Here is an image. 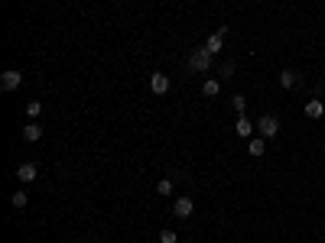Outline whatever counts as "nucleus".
<instances>
[{"mask_svg":"<svg viewBox=\"0 0 325 243\" xmlns=\"http://www.w3.org/2000/svg\"><path fill=\"white\" fill-rule=\"evenodd\" d=\"M23 140H26V143L43 140V127H39V123H26V127H23Z\"/></svg>","mask_w":325,"mask_h":243,"instance_id":"obj_10","label":"nucleus"},{"mask_svg":"<svg viewBox=\"0 0 325 243\" xmlns=\"http://www.w3.org/2000/svg\"><path fill=\"white\" fill-rule=\"evenodd\" d=\"M10 204L17 207V211H23V207L30 204V198H26V191H17V194H13V198H10Z\"/></svg>","mask_w":325,"mask_h":243,"instance_id":"obj_15","label":"nucleus"},{"mask_svg":"<svg viewBox=\"0 0 325 243\" xmlns=\"http://www.w3.org/2000/svg\"><path fill=\"white\" fill-rule=\"evenodd\" d=\"M150 91L163 97L166 91H169V75H163V72H153V75H150Z\"/></svg>","mask_w":325,"mask_h":243,"instance_id":"obj_4","label":"nucleus"},{"mask_svg":"<svg viewBox=\"0 0 325 243\" xmlns=\"http://www.w3.org/2000/svg\"><path fill=\"white\" fill-rule=\"evenodd\" d=\"M172 191H176V185H172V178H160V182H156V194H163V198H169Z\"/></svg>","mask_w":325,"mask_h":243,"instance_id":"obj_13","label":"nucleus"},{"mask_svg":"<svg viewBox=\"0 0 325 243\" xmlns=\"http://www.w3.org/2000/svg\"><path fill=\"white\" fill-rule=\"evenodd\" d=\"M160 243H176V230H169V227H166V230L160 233Z\"/></svg>","mask_w":325,"mask_h":243,"instance_id":"obj_18","label":"nucleus"},{"mask_svg":"<svg viewBox=\"0 0 325 243\" xmlns=\"http://www.w3.org/2000/svg\"><path fill=\"white\" fill-rule=\"evenodd\" d=\"M234 130H238V136H254V120L241 114V117H238V123H234Z\"/></svg>","mask_w":325,"mask_h":243,"instance_id":"obj_9","label":"nucleus"},{"mask_svg":"<svg viewBox=\"0 0 325 243\" xmlns=\"http://www.w3.org/2000/svg\"><path fill=\"white\" fill-rule=\"evenodd\" d=\"M234 75V62H225V65H221V78H231Z\"/></svg>","mask_w":325,"mask_h":243,"instance_id":"obj_19","label":"nucleus"},{"mask_svg":"<svg viewBox=\"0 0 325 243\" xmlns=\"http://www.w3.org/2000/svg\"><path fill=\"white\" fill-rule=\"evenodd\" d=\"M257 133L264 136V140H270V136H276V133H280V120H276L273 114H264V117L257 120Z\"/></svg>","mask_w":325,"mask_h":243,"instance_id":"obj_2","label":"nucleus"},{"mask_svg":"<svg viewBox=\"0 0 325 243\" xmlns=\"http://www.w3.org/2000/svg\"><path fill=\"white\" fill-rule=\"evenodd\" d=\"M192 211H195V201H192V198H176V204H172V214H176L179 220H185Z\"/></svg>","mask_w":325,"mask_h":243,"instance_id":"obj_5","label":"nucleus"},{"mask_svg":"<svg viewBox=\"0 0 325 243\" xmlns=\"http://www.w3.org/2000/svg\"><path fill=\"white\" fill-rule=\"evenodd\" d=\"M17 178H20L23 185L36 182V165H33V162H23V165H17Z\"/></svg>","mask_w":325,"mask_h":243,"instance_id":"obj_6","label":"nucleus"},{"mask_svg":"<svg viewBox=\"0 0 325 243\" xmlns=\"http://www.w3.org/2000/svg\"><path fill=\"white\" fill-rule=\"evenodd\" d=\"M182 243H192V240H182Z\"/></svg>","mask_w":325,"mask_h":243,"instance_id":"obj_20","label":"nucleus"},{"mask_svg":"<svg viewBox=\"0 0 325 243\" xmlns=\"http://www.w3.org/2000/svg\"><path fill=\"white\" fill-rule=\"evenodd\" d=\"M296 85V72H289V68H283V72H280V88H283V91H289V88H293Z\"/></svg>","mask_w":325,"mask_h":243,"instance_id":"obj_12","label":"nucleus"},{"mask_svg":"<svg viewBox=\"0 0 325 243\" xmlns=\"http://www.w3.org/2000/svg\"><path fill=\"white\" fill-rule=\"evenodd\" d=\"M234 110H238V114H244V110H247V97L244 94H234Z\"/></svg>","mask_w":325,"mask_h":243,"instance_id":"obj_17","label":"nucleus"},{"mask_svg":"<svg viewBox=\"0 0 325 243\" xmlns=\"http://www.w3.org/2000/svg\"><path fill=\"white\" fill-rule=\"evenodd\" d=\"M247 152H251L254 159H260V156L267 152V140H264V136H251V143H247Z\"/></svg>","mask_w":325,"mask_h":243,"instance_id":"obj_8","label":"nucleus"},{"mask_svg":"<svg viewBox=\"0 0 325 243\" xmlns=\"http://www.w3.org/2000/svg\"><path fill=\"white\" fill-rule=\"evenodd\" d=\"M322 114H325V104L319 101V97H312V101H306V117H309V120H319Z\"/></svg>","mask_w":325,"mask_h":243,"instance_id":"obj_7","label":"nucleus"},{"mask_svg":"<svg viewBox=\"0 0 325 243\" xmlns=\"http://www.w3.org/2000/svg\"><path fill=\"white\" fill-rule=\"evenodd\" d=\"M20 85H23V72H17V68H7V72L0 75V88H4V91H17Z\"/></svg>","mask_w":325,"mask_h":243,"instance_id":"obj_3","label":"nucleus"},{"mask_svg":"<svg viewBox=\"0 0 325 243\" xmlns=\"http://www.w3.org/2000/svg\"><path fill=\"white\" fill-rule=\"evenodd\" d=\"M189 65H192V72H208V68H211V52L205 46L195 49V52L189 55Z\"/></svg>","mask_w":325,"mask_h":243,"instance_id":"obj_1","label":"nucleus"},{"mask_svg":"<svg viewBox=\"0 0 325 243\" xmlns=\"http://www.w3.org/2000/svg\"><path fill=\"white\" fill-rule=\"evenodd\" d=\"M205 49H208L211 55L221 52V49H225V36H221V33H211V36H208V43H205Z\"/></svg>","mask_w":325,"mask_h":243,"instance_id":"obj_11","label":"nucleus"},{"mask_svg":"<svg viewBox=\"0 0 325 243\" xmlns=\"http://www.w3.org/2000/svg\"><path fill=\"white\" fill-rule=\"evenodd\" d=\"M39 114H43V104H39V101H30V104H26V117H30V120H36Z\"/></svg>","mask_w":325,"mask_h":243,"instance_id":"obj_16","label":"nucleus"},{"mask_svg":"<svg viewBox=\"0 0 325 243\" xmlns=\"http://www.w3.org/2000/svg\"><path fill=\"white\" fill-rule=\"evenodd\" d=\"M218 91H221V81H215V78H208V81L202 85V94H205V97H218Z\"/></svg>","mask_w":325,"mask_h":243,"instance_id":"obj_14","label":"nucleus"}]
</instances>
